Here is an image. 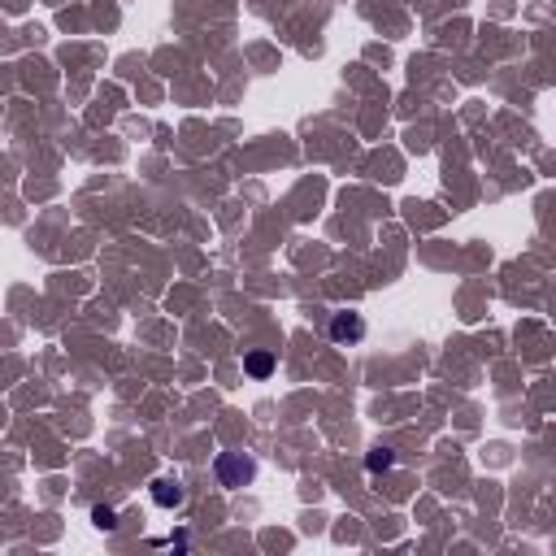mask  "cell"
I'll list each match as a JSON object with an SVG mask.
<instances>
[{"instance_id": "3957f363", "label": "cell", "mask_w": 556, "mask_h": 556, "mask_svg": "<svg viewBox=\"0 0 556 556\" xmlns=\"http://www.w3.org/2000/svg\"><path fill=\"white\" fill-rule=\"evenodd\" d=\"M153 500H157L161 508H174V504L182 500V487L170 483V478H157V483H153Z\"/></svg>"}, {"instance_id": "5b68a950", "label": "cell", "mask_w": 556, "mask_h": 556, "mask_svg": "<svg viewBox=\"0 0 556 556\" xmlns=\"http://www.w3.org/2000/svg\"><path fill=\"white\" fill-rule=\"evenodd\" d=\"M391 452L387 448H379V452H369V460H365V465H369V474H383V470H391Z\"/></svg>"}, {"instance_id": "277c9868", "label": "cell", "mask_w": 556, "mask_h": 556, "mask_svg": "<svg viewBox=\"0 0 556 556\" xmlns=\"http://www.w3.org/2000/svg\"><path fill=\"white\" fill-rule=\"evenodd\" d=\"M269 369H274V356H269V352H252V356H248V374H252V379H265Z\"/></svg>"}, {"instance_id": "7a4b0ae2", "label": "cell", "mask_w": 556, "mask_h": 556, "mask_svg": "<svg viewBox=\"0 0 556 556\" xmlns=\"http://www.w3.org/2000/svg\"><path fill=\"white\" fill-rule=\"evenodd\" d=\"M331 339H335V344H361V339H365V321H361V313H335V321H331Z\"/></svg>"}, {"instance_id": "6da1fadb", "label": "cell", "mask_w": 556, "mask_h": 556, "mask_svg": "<svg viewBox=\"0 0 556 556\" xmlns=\"http://www.w3.org/2000/svg\"><path fill=\"white\" fill-rule=\"evenodd\" d=\"M213 470H217V483H222V487H244V483H252V474H257V465H252L244 452H222Z\"/></svg>"}, {"instance_id": "8992f818", "label": "cell", "mask_w": 556, "mask_h": 556, "mask_svg": "<svg viewBox=\"0 0 556 556\" xmlns=\"http://www.w3.org/2000/svg\"><path fill=\"white\" fill-rule=\"evenodd\" d=\"M91 522H96L101 530H113V526H118V518H113V508H91Z\"/></svg>"}]
</instances>
